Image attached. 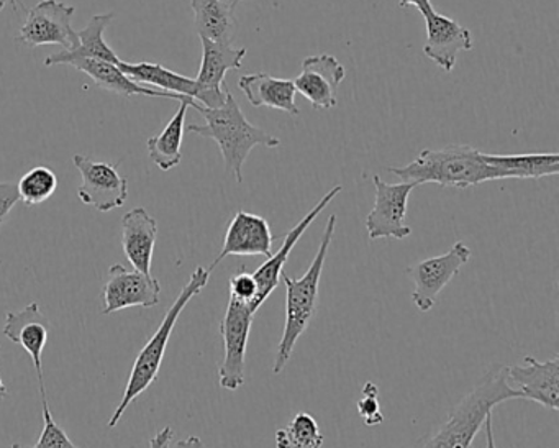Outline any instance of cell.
Here are the masks:
<instances>
[{
  "label": "cell",
  "instance_id": "obj_30",
  "mask_svg": "<svg viewBox=\"0 0 559 448\" xmlns=\"http://www.w3.org/2000/svg\"><path fill=\"white\" fill-rule=\"evenodd\" d=\"M356 408H358L359 415L368 427H374V425L384 422L381 404H379V389L374 382L368 381L362 386L361 399H359Z\"/></svg>",
  "mask_w": 559,
  "mask_h": 448
},
{
  "label": "cell",
  "instance_id": "obj_41",
  "mask_svg": "<svg viewBox=\"0 0 559 448\" xmlns=\"http://www.w3.org/2000/svg\"><path fill=\"white\" fill-rule=\"evenodd\" d=\"M17 2H19V0H17ZM19 4H21V2H19Z\"/></svg>",
  "mask_w": 559,
  "mask_h": 448
},
{
  "label": "cell",
  "instance_id": "obj_26",
  "mask_svg": "<svg viewBox=\"0 0 559 448\" xmlns=\"http://www.w3.org/2000/svg\"><path fill=\"white\" fill-rule=\"evenodd\" d=\"M191 104H179L178 113L169 120L159 135L146 142L150 158L162 172H171L182 162V139H185V120Z\"/></svg>",
  "mask_w": 559,
  "mask_h": 448
},
{
  "label": "cell",
  "instance_id": "obj_7",
  "mask_svg": "<svg viewBox=\"0 0 559 448\" xmlns=\"http://www.w3.org/2000/svg\"><path fill=\"white\" fill-rule=\"evenodd\" d=\"M74 12L73 5L60 0H41L28 11L17 42L28 48L60 45L63 50H74L80 45V37L73 28Z\"/></svg>",
  "mask_w": 559,
  "mask_h": 448
},
{
  "label": "cell",
  "instance_id": "obj_2",
  "mask_svg": "<svg viewBox=\"0 0 559 448\" xmlns=\"http://www.w3.org/2000/svg\"><path fill=\"white\" fill-rule=\"evenodd\" d=\"M199 113L204 116L205 126L191 123L185 132L195 133L204 139L214 140L224 156L225 172L234 176L238 185L243 182V166L250 156L251 150L257 146L277 149L281 140L271 133L264 132L260 127L253 126L245 117L243 110L235 101L234 94L227 90L225 103L217 109L201 107Z\"/></svg>",
  "mask_w": 559,
  "mask_h": 448
},
{
  "label": "cell",
  "instance_id": "obj_4",
  "mask_svg": "<svg viewBox=\"0 0 559 448\" xmlns=\"http://www.w3.org/2000/svg\"><path fill=\"white\" fill-rule=\"evenodd\" d=\"M389 173L405 182L467 189L497 179L484 160V153L471 145H448L441 150H421L407 166H389Z\"/></svg>",
  "mask_w": 559,
  "mask_h": 448
},
{
  "label": "cell",
  "instance_id": "obj_1",
  "mask_svg": "<svg viewBox=\"0 0 559 448\" xmlns=\"http://www.w3.org/2000/svg\"><path fill=\"white\" fill-rule=\"evenodd\" d=\"M509 366L493 365L469 394L450 412L447 421L424 441L421 448H471L474 438L492 415V409L510 399H522L509 382Z\"/></svg>",
  "mask_w": 559,
  "mask_h": 448
},
{
  "label": "cell",
  "instance_id": "obj_29",
  "mask_svg": "<svg viewBox=\"0 0 559 448\" xmlns=\"http://www.w3.org/2000/svg\"><path fill=\"white\" fill-rule=\"evenodd\" d=\"M41 408H44V431L38 437L37 444L31 448H81L71 441L67 432L55 421L51 414L50 402H48L47 389H41Z\"/></svg>",
  "mask_w": 559,
  "mask_h": 448
},
{
  "label": "cell",
  "instance_id": "obj_19",
  "mask_svg": "<svg viewBox=\"0 0 559 448\" xmlns=\"http://www.w3.org/2000/svg\"><path fill=\"white\" fill-rule=\"evenodd\" d=\"M68 64L76 68L81 73H86L100 90L110 91V93L120 94V96L162 97V99L189 103L195 110L202 107L192 97L178 96V94L165 93V91L142 86V84L135 83L127 74H123L119 64L109 63V61L94 60V58H76V60H71Z\"/></svg>",
  "mask_w": 559,
  "mask_h": 448
},
{
  "label": "cell",
  "instance_id": "obj_39",
  "mask_svg": "<svg viewBox=\"0 0 559 448\" xmlns=\"http://www.w3.org/2000/svg\"><path fill=\"white\" fill-rule=\"evenodd\" d=\"M9 448H31V447H28V445L14 444V445H11V447H9Z\"/></svg>",
  "mask_w": 559,
  "mask_h": 448
},
{
  "label": "cell",
  "instance_id": "obj_20",
  "mask_svg": "<svg viewBox=\"0 0 559 448\" xmlns=\"http://www.w3.org/2000/svg\"><path fill=\"white\" fill-rule=\"evenodd\" d=\"M158 222L145 208H135L122 217V248L133 270L152 274Z\"/></svg>",
  "mask_w": 559,
  "mask_h": 448
},
{
  "label": "cell",
  "instance_id": "obj_24",
  "mask_svg": "<svg viewBox=\"0 0 559 448\" xmlns=\"http://www.w3.org/2000/svg\"><path fill=\"white\" fill-rule=\"evenodd\" d=\"M487 165L497 179H542L559 173L558 153H526V155H487Z\"/></svg>",
  "mask_w": 559,
  "mask_h": 448
},
{
  "label": "cell",
  "instance_id": "obj_5",
  "mask_svg": "<svg viewBox=\"0 0 559 448\" xmlns=\"http://www.w3.org/2000/svg\"><path fill=\"white\" fill-rule=\"evenodd\" d=\"M209 278H211V271L205 270L204 267L195 268L194 273L191 274L188 283L182 287L173 306L169 307L165 319L162 320L152 339L140 350L139 356H136L135 363H133L132 372H130L126 392H123L120 404L117 405L116 411H114L109 422H107V428H110V431L119 425L120 418L126 414L127 409L158 378L163 359H165L166 349H168L169 339H171V333L175 330L176 323H178L179 316H181L186 306L207 286Z\"/></svg>",
  "mask_w": 559,
  "mask_h": 448
},
{
  "label": "cell",
  "instance_id": "obj_28",
  "mask_svg": "<svg viewBox=\"0 0 559 448\" xmlns=\"http://www.w3.org/2000/svg\"><path fill=\"white\" fill-rule=\"evenodd\" d=\"M21 201L28 208L44 204L58 189V176L47 166H35L17 182Z\"/></svg>",
  "mask_w": 559,
  "mask_h": 448
},
{
  "label": "cell",
  "instance_id": "obj_21",
  "mask_svg": "<svg viewBox=\"0 0 559 448\" xmlns=\"http://www.w3.org/2000/svg\"><path fill=\"white\" fill-rule=\"evenodd\" d=\"M238 87L253 107H270L293 117L300 116L293 80H280L267 73L245 74L238 80Z\"/></svg>",
  "mask_w": 559,
  "mask_h": 448
},
{
  "label": "cell",
  "instance_id": "obj_16",
  "mask_svg": "<svg viewBox=\"0 0 559 448\" xmlns=\"http://www.w3.org/2000/svg\"><path fill=\"white\" fill-rule=\"evenodd\" d=\"M509 382L520 392L522 399L538 402L549 411H559V356L538 362L526 355L522 365L509 366Z\"/></svg>",
  "mask_w": 559,
  "mask_h": 448
},
{
  "label": "cell",
  "instance_id": "obj_40",
  "mask_svg": "<svg viewBox=\"0 0 559 448\" xmlns=\"http://www.w3.org/2000/svg\"><path fill=\"white\" fill-rule=\"evenodd\" d=\"M235 2H250V0H235Z\"/></svg>",
  "mask_w": 559,
  "mask_h": 448
},
{
  "label": "cell",
  "instance_id": "obj_31",
  "mask_svg": "<svg viewBox=\"0 0 559 448\" xmlns=\"http://www.w3.org/2000/svg\"><path fill=\"white\" fill-rule=\"evenodd\" d=\"M228 290H230V297L250 304L251 310H253V303L258 294V284L253 274L247 273V271H238L235 276H231Z\"/></svg>",
  "mask_w": 559,
  "mask_h": 448
},
{
  "label": "cell",
  "instance_id": "obj_36",
  "mask_svg": "<svg viewBox=\"0 0 559 448\" xmlns=\"http://www.w3.org/2000/svg\"><path fill=\"white\" fill-rule=\"evenodd\" d=\"M484 431H486V448H497L496 441H493L492 415L486 418Z\"/></svg>",
  "mask_w": 559,
  "mask_h": 448
},
{
  "label": "cell",
  "instance_id": "obj_37",
  "mask_svg": "<svg viewBox=\"0 0 559 448\" xmlns=\"http://www.w3.org/2000/svg\"><path fill=\"white\" fill-rule=\"evenodd\" d=\"M8 4L14 5V9H17L19 5L22 8V4H19L17 0H0V12H2V9H4Z\"/></svg>",
  "mask_w": 559,
  "mask_h": 448
},
{
  "label": "cell",
  "instance_id": "obj_27",
  "mask_svg": "<svg viewBox=\"0 0 559 448\" xmlns=\"http://www.w3.org/2000/svg\"><path fill=\"white\" fill-rule=\"evenodd\" d=\"M323 434L309 412H297L289 424L277 428L276 448H322Z\"/></svg>",
  "mask_w": 559,
  "mask_h": 448
},
{
  "label": "cell",
  "instance_id": "obj_8",
  "mask_svg": "<svg viewBox=\"0 0 559 448\" xmlns=\"http://www.w3.org/2000/svg\"><path fill=\"white\" fill-rule=\"evenodd\" d=\"M469 258L471 248L464 241H456L447 254L427 258L408 268V276L414 283L412 303L415 307L420 313L433 309L441 291L460 273Z\"/></svg>",
  "mask_w": 559,
  "mask_h": 448
},
{
  "label": "cell",
  "instance_id": "obj_23",
  "mask_svg": "<svg viewBox=\"0 0 559 448\" xmlns=\"http://www.w3.org/2000/svg\"><path fill=\"white\" fill-rule=\"evenodd\" d=\"M114 17H116L114 12L94 15L87 27L78 32V37H80L78 48L71 51L61 50L58 54L50 55V57L45 58V67L51 68L58 67V64H68L71 60H76V58H94V60L119 64L122 60L117 57L116 51L107 45L106 38H104V32L112 24Z\"/></svg>",
  "mask_w": 559,
  "mask_h": 448
},
{
  "label": "cell",
  "instance_id": "obj_6",
  "mask_svg": "<svg viewBox=\"0 0 559 448\" xmlns=\"http://www.w3.org/2000/svg\"><path fill=\"white\" fill-rule=\"evenodd\" d=\"M253 317L250 304L234 297L228 299L227 310L221 322L224 359L218 366V385L227 391H237L245 385V362Z\"/></svg>",
  "mask_w": 559,
  "mask_h": 448
},
{
  "label": "cell",
  "instance_id": "obj_13",
  "mask_svg": "<svg viewBox=\"0 0 559 448\" xmlns=\"http://www.w3.org/2000/svg\"><path fill=\"white\" fill-rule=\"evenodd\" d=\"M342 189L343 186L338 185L335 186V188L330 189L326 194H323V198L317 202L316 208L310 209V212H307L306 217L287 232L280 250H277L276 254L271 255L270 258H266V261H264V263L261 264L254 273H251L258 284L257 299H254L253 303L254 313H258V309L266 303L267 297H270L271 294L274 293V290L280 286L284 264L289 260L290 251L294 250L297 241L302 238V235L306 234L307 228L316 222V219L319 217L326 208H329L330 202H332L333 199L342 192Z\"/></svg>",
  "mask_w": 559,
  "mask_h": 448
},
{
  "label": "cell",
  "instance_id": "obj_18",
  "mask_svg": "<svg viewBox=\"0 0 559 448\" xmlns=\"http://www.w3.org/2000/svg\"><path fill=\"white\" fill-rule=\"evenodd\" d=\"M4 335L31 355L38 382H45L41 356L50 335V323L47 316L41 313V307L37 303H32L22 310L5 314Z\"/></svg>",
  "mask_w": 559,
  "mask_h": 448
},
{
  "label": "cell",
  "instance_id": "obj_3",
  "mask_svg": "<svg viewBox=\"0 0 559 448\" xmlns=\"http://www.w3.org/2000/svg\"><path fill=\"white\" fill-rule=\"evenodd\" d=\"M336 221L338 219L335 214L330 215L319 250L304 276L290 278L289 274L284 273L281 276V281L286 284V322H284L283 337L277 345L276 358L271 366V372L274 375L284 372L297 342L316 316L317 307H319L320 280H322L326 255H329L333 237H335Z\"/></svg>",
  "mask_w": 559,
  "mask_h": 448
},
{
  "label": "cell",
  "instance_id": "obj_38",
  "mask_svg": "<svg viewBox=\"0 0 559 448\" xmlns=\"http://www.w3.org/2000/svg\"><path fill=\"white\" fill-rule=\"evenodd\" d=\"M9 394L8 386H5V382L2 381V378H0V399H4L5 396Z\"/></svg>",
  "mask_w": 559,
  "mask_h": 448
},
{
  "label": "cell",
  "instance_id": "obj_33",
  "mask_svg": "<svg viewBox=\"0 0 559 448\" xmlns=\"http://www.w3.org/2000/svg\"><path fill=\"white\" fill-rule=\"evenodd\" d=\"M173 437H175V431H173L169 425H166L165 428H162V431L150 440V448H169Z\"/></svg>",
  "mask_w": 559,
  "mask_h": 448
},
{
  "label": "cell",
  "instance_id": "obj_34",
  "mask_svg": "<svg viewBox=\"0 0 559 448\" xmlns=\"http://www.w3.org/2000/svg\"><path fill=\"white\" fill-rule=\"evenodd\" d=\"M411 5L417 8V11L420 12L421 15L433 9L430 0H399V8L401 9H407L411 8Z\"/></svg>",
  "mask_w": 559,
  "mask_h": 448
},
{
  "label": "cell",
  "instance_id": "obj_12",
  "mask_svg": "<svg viewBox=\"0 0 559 448\" xmlns=\"http://www.w3.org/2000/svg\"><path fill=\"white\" fill-rule=\"evenodd\" d=\"M162 300V286L153 274L127 270L123 264H112L103 290V314L119 313L129 307H155Z\"/></svg>",
  "mask_w": 559,
  "mask_h": 448
},
{
  "label": "cell",
  "instance_id": "obj_17",
  "mask_svg": "<svg viewBox=\"0 0 559 448\" xmlns=\"http://www.w3.org/2000/svg\"><path fill=\"white\" fill-rule=\"evenodd\" d=\"M274 237L271 225L261 215L238 211L225 232L224 247L214 263L207 268L214 271L227 257H263L270 258Z\"/></svg>",
  "mask_w": 559,
  "mask_h": 448
},
{
  "label": "cell",
  "instance_id": "obj_22",
  "mask_svg": "<svg viewBox=\"0 0 559 448\" xmlns=\"http://www.w3.org/2000/svg\"><path fill=\"white\" fill-rule=\"evenodd\" d=\"M199 37L215 44L234 45L238 32L235 0H189Z\"/></svg>",
  "mask_w": 559,
  "mask_h": 448
},
{
  "label": "cell",
  "instance_id": "obj_25",
  "mask_svg": "<svg viewBox=\"0 0 559 448\" xmlns=\"http://www.w3.org/2000/svg\"><path fill=\"white\" fill-rule=\"evenodd\" d=\"M119 68L130 80L142 84V86L165 91V93L178 94V96L192 97L195 101V94H198L195 80L175 73V71L168 70L163 64L146 63V61L132 64L120 61Z\"/></svg>",
  "mask_w": 559,
  "mask_h": 448
},
{
  "label": "cell",
  "instance_id": "obj_35",
  "mask_svg": "<svg viewBox=\"0 0 559 448\" xmlns=\"http://www.w3.org/2000/svg\"><path fill=\"white\" fill-rule=\"evenodd\" d=\"M173 448H205L204 441H202L201 437H195V435H189V437L182 438V440H178Z\"/></svg>",
  "mask_w": 559,
  "mask_h": 448
},
{
  "label": "cell",
  "instance_id": "obj_9",
  "mask_svg": "<svg viewBox=\"0 0 559 448\" xmlns=\"http://www.w3.org/2000/svg\"><path fill=\"white\" fill-rule=\"evenodd\" d=\"M74 166L81 173L83 185L78 188V198L83 204L99 212L122 208L129 198V179L120 175L119 163L94 162L86 155L73 156Z\"/></svg>",
  "mask_w": 559,
  "mask_h": 448
},
{
  "label": "cell",
  "instance_id": "obj_11",
  "mask_svg": "<svg viewBox=\"0 0 559 448\" xmlns=\"http://www.w3.org/2000/svg\"><path fill=\"white\" fill-rule=\"evenodd\" d=\"M202 42V63L195 78V103L205 109H217L225 103L227 86H224L225 74L231 70H240L243 67L247 48H235L234 45L215 44V42Z\"/></svg>",
  "mask_w": 559,
  "mask_h": 448
},
{
  "label": "cell",
  "instance_id": "obj_14",
  "mask_svg": "<svg viewBox=\"0 0 559 448\" xmlns=\"http://www.w3.org/2000/svg\"><path fill=\"white\" fill-rule=\"evenodd\" d=\"M421 17L427 25V40L424 45L425 57L430 58L444 73H451L456 67L457 55L474 48L469 28L457 24L448 15L438 14L435 9L425 12Z\"/></svg>",
  "mask_w": 559,
  "mask_h": 448
},
{
  "label": "cell",
  "instance_id": "obj_15",
  "mask_svg": "<svg viewBox=\"0 0 559 448\" xmlns=\"http://www.w3.org/2000/svg\"><path fill=\"white\" fill-rule=\"evenodd\" d=\"M346 70L332 55H313L302 61V71L294 80L297 93L302 94L313 109L336 107V91L345 81Z\"/></svg>",
  "mask_w": 559,
  "mask_h": 448
},
{
  "label": "cell",
  "instance_id": "obj_32",
  "mask_svg": "<svg viewBox=\"0 0 559 448\" xmlns=\"http://www.w3.org/2000/svg\"><path fill=\"white\" fill-rule=\"evenodd\" d=\"M19 201L21 196H19L17 182H0V227Z\"/></svg>",
  "mask_w": 559,
  "mask_h": 448
},
{
  "label": "cell",
  "instance_id": "obj_10",
  "mask_svg": "<svg viewBox=\"0 0 559 448\" xmlns=\"http://www.w3.org/2000/svg\"><path fill=\"white\" fill-rule=\"evenodd\" d=\"M372 182L376 188L374 208L366 219L369 238L404 240L411 237L412 228L405 224V219H407L408 198L417 185L405 181L389 185L382 181L381 176H372Z\"/></svg>",
  "mask_w": 559,
  "mask_h": 448
}]
</instances>
